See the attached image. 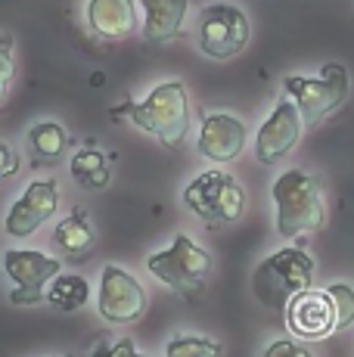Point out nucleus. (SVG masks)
I'll list each match as a JSON object with an SVG mask.
<instances>
[{"instance_id": "obj_22", "label": "nucleus", "mask_w": 354, "mask_h": 357, "mask_svg": "<svg viewBox=\"0 0 354 357\" xmlns=\"http://www.w3.org/2000/svg\"><path fill=\"white\" fill-rule=\"evenodd\" d=\"M87 357H146V354H140L131 339H100L87 351Z\"/></svg>"}, {"instance_id": "obj_24", "label": "nucleus", "mask_w": 354, "mask_h": 357, "mask_svg": "<svg viewBox=\"0 0 354 357\" xmlns=\"http://www.w3.org/2000/svg\"><path fill=\"white\" fill-rule=\"evenodd\" d=\"M264 357H314L305 345L298 342H289V339H280V342H270Z\"/></svg>"}, {"instance_id": "obj_20", "label": "nucleus", "mask_w": 354, "mask_h": 357, "mask_svg": "<svg viewBox=\"0 0 354 357\" xmlns=\"http://www.w3.org/2000/svg\"><path fill=\"white\" fill-rule=\"evenodd\" d=\"M221 342L202 339V335H177L168 342V357H221Z\"/></svg>"}, {"instance_id": "obj_15", "label": "nucleus", "mask_w": 354, "mask_h": 357, "mask_svg": "<svg viewBox=\"0 0 354 357\" xmlns=\"http://www.w3.org/2000/svg\"><path fill=\"white\" fill-rule=\"evenodd\" d=\"M143 13H146V40L149 44H165L180 34L183 16H187L190 0H140Z\"/></svg>"}, {"instance_id": "obj_19", "label": "nucleus", "mask_w": 354, "mask_h": 357, "mask_svg": "<svg viewBox=\"0 0 354 357\" xmlns=\"http://www.w3.org/2000/svg\"><path fill=\"white\" fill-rule=\"evenodd\" d=\"M87 298H91V286L78 273H59L47 286V301L53 307H59V311H78Z\"/></svg>"}, {"instance_id": "obj_2", "label": "nucleus", "mask_w": 354, "mask_h": 357, "mask_svg": "<svg viewBox=\"0 0 354 357\" xmlns=\"http://www.w3.org/2000/svg\"><path fill=\"white\" fill-rule=\"evenodd\" d=\"M277 233L283 239H295L302 233H314L326 224V205L317 177L305 171H283L274 181Z\"/></svg>"}, {"instance_id": "obj_11", "label": "nucleus", "mask_w": 354, "mask_h": 357, "mask_svg": "<svg viewBox=\"0 0 354 357\" xmlns=\"http://www.w3.org/2000/svg\"><path fill=\"white\" fill-rule=\"evenodd\" d=\"M286 326L298 339H326V335L339 333V311L330 289H305L302 295H295L286 307Z\"/></svg>"}, {"instance_id": "obj_9", "label": "nucleus", "mask_w": 354, "mask_h": 357, "mask_svg": "<svg viewBox=\"0 0 354 357\" xmlns=\"http://www.w3.org/2000/svg\"><path fill=\"white\" fill-rule=\"evenodd\" d=\"M97 311L109 324H134L146 311V292L137 280L118 264H106L103 277H100V295H97Z\"/></svg>"}, {"instance_id": "obj_17", "label": "nucleus", "mask_w": 354, "mask_h": 357, "mask_svg": "<svg viewBox=\"0 0 354 357\" xmlns=\"http://www.w3.org/2000/svg\"><path fill=\"white\" fill-rule=\"evenodd\" d=\"M53 239H56V245L66 249L69 255H84V252L93 245V224H91V218H87V211L75 208L72 218H66V221L56 227Z\"/></svg>"}, {"instance_id": "obj_13", "label": "nucleus", "mask_w": 354, "mask_h": 357, "mask_svg": "<svg viewBox=\"0 0 354 357\" xmlns=\"http://www.w3.org/2000/svg\"><path fill=\"white\" fill-rule=\"evenodd\" d=\"M246 137H249V130H246V121L243 119H236V115H230V112H212L202 119L199 153L206 155L208 162L227 165L243 153Z\"/></svg>"}, {"instance_id": "obj_8", "label": "nucleus", "mask_w": 354, "mask_h": 357, "mask_svg": "<svg viewBox=\"0 0 354 357\" xmlns=\"http://www.w3.org/2000/svg\"><path fill=\"white\" fill-rule=\"evenodd\" d=\"M3 267L10 280L16 283V292L10 295L13 305H38L44 298V286L53 283V277L63 273V261L44 255V252L13 249L3 255Z\"/></svg>"}, {"instance_id": "obj_14", "label": "nucleus", "mask_w": 354, "mask_h": 357, "mask_svg": "<svg viewBox=\"0 0 354 357\" xmlns=\"http://www.w3.org/2000/svg\"><path fill=\"white\" fill-rule=\"evenodd\" d=\"M87 25L100 40H121L137 29V0H91Z\"/></svg>"}, {"instance_id": "obj_3", "label": "nucleus", "mask_w": 354, "mask_h": 357, "mask_svg": "<svg viewBox=\"0 0 354 357\" xmlns=\"http://www.w3.org/2000/svg\"><path fill=\"white\" fill-rule=\"evenodd\" d=\"M314 283V261L305 249H280L264 258L252 273V292L270 311H286L289 301Z\"/></svg>"}, {"instance_id": "obj_23", "label": "nucleus", "mask_w": 354, "mask_h": 357, "mask_svg": "<svg viewBox=\"0 0 354 357\" xmlns=\"http://www.w3.org/2000/svg\"><path fill=\"white\" fill-rule=\"evenodd\" d=\"M10 84H13V47H10V38H3L0 40V106L6 102Z\"/></svg>"}, {"instance_id": "obj_4", "label": "nucleus", "mask_w": 354, "mask_h": 357, "mask_svg": "<svg viewBox=\"0 0 354 357\" xmlns=\"http://www.w3.org/2000/svg\"><path fill=\"white\" fill-rule=\"evenodd\" d=\"M183 202H187V208L196 218H202L212 227H221V224H233L243 215V208H246V190L236 183L233 174L215 168L187 183Z\"/></svg>"}, {"instance_id": "obj_6", "label": "nucleus", "mask_w": 354, "mask_h": 357, "mask_svg": "<svg viewBox=\"0 0 354 357\" xmlns=\"http://www.w3.org/2000/svg\"><path fill=\"white\" fill-rule=\"evenodd\" d=\"M283 91L302 109L305 125H317L320 119H326L332 109H339L345 97H348V72L339 63H326L320 68V78L289 75L283 81Z\"/></svg>"}, {"instance_id": "obj_21", "label": "nucleus", "mask_w": 354, "mask_h": 357, "mask_svg": "<svg viewBox=\"0 0 354 357\" xmlns=\"http://www.w3.org/2000/svg\"><path fill=\"white\" fill-rule=\"evenodd\" d=\"M330 295H332L336 311H339V329H348L354 324V289L345 283H332Z\"/></svg>"}, {"instance_id": "obj_25", "label": "nucleus", "mask_w": 354, "mask_h": 357, "mask_svg": "<svg viewBox=\"0 0 354 357\" xmlns=\"http://www.w3.org/2000/svg\"><path fill=\"white\" fill-rule=\"evenodd\" d=\"M16 153H13L6 143H0V181H6L10 174H16Z\"/></svg>"}, {"instance_id": "obj_5", "label": "nucleus", "mask_w": 354, "mask_h": 357, "mask_svg": "<svg viewBox=\"0 0 354 357\" xmlns=\"http://www.w3.org/2000/svg\"><path fill=\"white\" fill-rule=\"evenodd\" d=\"M146 267L155 280H162L174 292L193 298L206 283L208 271H212V255L206 249H199L187 233H177L174 243L165 252H155V255L146 258Z\"/></svg>"}, {"instance_id": "obj_12", "label": "nucleus", "mask_w": 354, "mask_h": 357, "mask_svg": "<svg viewBox=\"0 0 354 357\" xmlns=\"http://www.w3.org/2000/svg\"><path fill=\"white\" fill-rule=\"evenodd\" d=\"M59 193H56V181H35L29 183L22 196L13 202L10 215H6V233L10 236H31L38 227H44L53 215H56Z\"/></svg>"}, {"instance_id": "obj_16", "label": "nucleus", "mask_w": 354, "mask_h": 357, "mask_svg": "<svg viewBox=\"0 0 354 357\" xmlns=\"http://www.w3.org/2000/svg\"><path fill=\"white\" fill-rule=\"evenodd\" d=\"M29 143L31 153H35V162H59L69 149V134L56 121H40L29 130Z\"/></svg>"}, {"instance_id": "obj_1", "label": "nucleus", "mask_w": 354, "mask_h": 357, "mask_svg": "<svg viewBox=\"0 0 354 357\" xmlns=\"http://www.w3.org/2000/svg\"><path fill=\"white\" fill-rule=\"evenodd\" d=\"M115 121L131 119L146 134H153L162 146H180L190 130V100L183 81H165L146 100H128L109 109Z\"/></svg>"}, {"instance_id": "obj_10", "label": "nucleus", "mask_w": 354, "mask_h": 357, "mask_svg": "<svg viewBox=\"0 0 354 357\" xmlns=\"http://www.w3.org/2000/svg\"><path fill=\"white\" fill-rule=\"evenodd\" d=\"M302 109L295 106V100L286 97L274 106V112L268 115L255 137V155L261 165H277L283 155H289L295 149L298 137H302Z\"/></svg>"}, {"instance_id": "obj_7", "label": "nucleus", "mask_w": 354, "mask_h": 357, "mask_svg": "<svg viewBox=\"0 0 354 357\" xmlns=\"http://www.w3.org/2000/svg\"><path fill=\"white\" fill-rule=\"evenodd\" d=\"M199 50L212 59H230L246 50L249 44V19L233 3H212L199 13Z\"/></svg>"}, {"instance_id": "obj_18", "label": "nucleus", "mask_w": 354, "mask_h": 357, "mask_svg": "<svg viewBox=\"0 0 354 357\" xmlns=\"http://www.w3.org/2000/svg\"><path fill=\"white\" fill-rule=\"evenodd\" d=\"M72 177L84 190H103L109 183V162H106V155L93 146V140H91V146H84L81 153H75Z\"/></svg>"}]
</instances>
